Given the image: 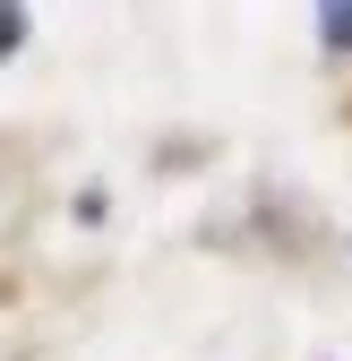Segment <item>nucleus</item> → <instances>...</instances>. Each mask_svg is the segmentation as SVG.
<instances>
[{
  "instance_id": "nucleus-1",
  "label": "nucleus",
  "mask_w": 352,
  "mask_h": 361,
  "mask_svg": "<svg viewBox=\"0 0 352 361\" xmlns=\"http://www.w3.org/2000/svg\"><path fill=\"white\" fill-rule=\"evenodd\" d=\"M318 35L335 43V52H352V9H318Z\"/></svg>"
},
{
  "instance_id": "nucleus-2",
  "label": "nucleus",
  "mask_w": 352,
  "mask_h": 361,
  "mask_svg": "<svg viewBox=\"0 0 352 361\" xmlns=\"http://www.w3.org/2000/svg\"><path fill=\"white\" fill-rule=\"evenodd\" d=\"M18 35H26V9H0V52H18Z\"/></svg>"
}]
</instances>
